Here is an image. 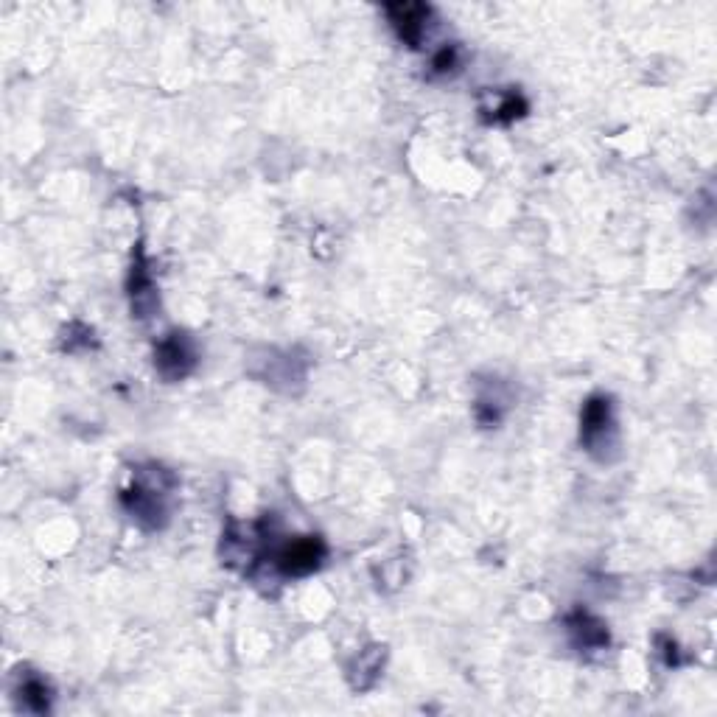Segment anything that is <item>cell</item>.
Masks as SVG:
<instances>
[{"instance_id": "1", "label": "cell", "mask_w": 717, "mask_h": 717, "mask_svg": "<svg viewBox=\"0 0 717 717\" xmlns=\"http://www.w3.org/2000/svg\"><path fill=\"white\" fill-rule=\"evenodd\" d=\"M177 479L163 465H141L135 471L132 488L124 491L121 502L127 507V513L146 530H160L169 521V507L166 496L174 491Z\"/></svg>"}, {"instance_id": "2", "label": "cell", "mask_w": 717, "mask_h": 717, "mask_svg": "<svg viewBox=\"0 0 717 717\" xmlns=\"http://www.w3.org/2000/svg\"><path fill=\"white\" fill-rule=\"evenodd\" d=\"M580 440L597 460H614L619 451L617 418L608 395H591L580 415Z\"/></svg>"}, {"instance_id": "3", "label": "cell", "mask_w": 717, "mask_h": 717, "mask_svg": "<svg viewBox=\"0 0 717 717\" xmlns=\"http://www.w3.org/2000/svg\"><path fill=\"white\" fill-rule=\"evenodd\" d=\"M325 561V541L320 535H300L292 538L289 544H283L275 555L278 572L286 577L311 575L314 569H320Z\"/></svg>"}, {"instance_id": "4", "label": "cell", "mask_w": 717, "mask_h": 717, "mask_svg": "<svg viewBox=\"0 0 717 717\" xmlns=\"http://www.w3.org/2000/svg\"><path fill=\"white\" fill-rule=\"evenodd\" d=\"M197 365V351H194V342L174 331L166 339H160V345L155 348V367L157 373L166 381H180L185 379Z\"/></svg>"}, {"instance_id": "5", "label": "cell", "mask_w": 717, "mask_h": 717, "mask_svg": "<svg viewBox=\"0 0 717 717\" xmlns=\"http://www.w3.org/2000/svg\"><path fill=\"white\" fill-rule=\"evenodd\" d=\"M387 17L393 23L395 34L412 48H421L423 34H426V23L432 17V9L423 3H393L387 6Z\"/></svg>"}, {"instance_id": "6", "label": "cell", "mask_w": 717, "mask_h": 717, "mask_svg": "<svg viewBox=\"0 0 717 717\" xmlns=\"http://www.w3.org/2000/svg\"><path fill=\"white\" fill-rule=\"evenodd\" d=\"M566 628H569V636L575 642L577 650H603L608 645V631L605 625L597 617H591L586 611H575L572 617L566 619Z\"/></svg>"}, {"instance_id": "7", "label": "cell", "mask_w": 717, "mask_h": 717, "mask_svg": "<svg viewBox=\"0 0 717 717\" xmlns=\"http://www.w3.org/2000/svg\"><path fill=\"white\" fill-rule=\"evenodd\" d=\"M384 659H387V647H367L359 653V659L353 661L351 667V684L353 689H370L376 684L379 678L381 667H384Z\"/></svg>"}, {"instance_id": "8", "label": "cell", "mask_w": 717, "mask_h": 717, "mask_svg": "<svg viewBox=\"0 0 717 717\" xmlns=\"http://www.w3.org/2000/svg\"><path fill=\"white\" fill-rule=\"evenodd\" d=\"M129 295H132V311H138L135 317H149V311L157 306L155 286H152V278H149V272L143 267V261H138V264L132 267Z\"/></svg>"}, {"instance_id": "9", "label": "cell", "mask_w": 717, "mask_h": 717, "mask_svg": "<svg viewBox=\"0 0 717 717\" xmlns=\"http://www.w3.org/2000/svg\"><path fill=\"white\" fill-rule=\"evenodd\" d=\"M17 695H20L23 709H29L34 715H43L51 706V687L45 684L40 675H26L23 684L17 687Z\"/></svg>"}, {"instance_id": "10", "label": "cell", "mask_w": 717, "mask_h": 717, "mask_svg": "<svg viewBox=\"0 0 717 717\" xmlns=\"http://www.w3.org/2000/svg\"><path fill=\"white\" fill-rule=\"evenodd\" d=\"M527 110V104L521 96L516 93H502V96H496V104H493L491 110H482V113H491L488 118L491 121H499V124H507V121H513V118H521Z\"/></svg>"}, {"instance_id": "11", "label": "cell", "mask_w": 717, "mask_h": 717, "mask_svg": "<svg viewBox=\"0 0 717 717\" xmlns=\"http://www.w3.org/2000/svg\"><path fill=\"white\" fill-rule=\"evenodd\" d=\"M460 59H463V51L460 45H446L440 48L432 59V71L440 73V76H449V73L460 71Z\"/></svg>"}]
</instances>
